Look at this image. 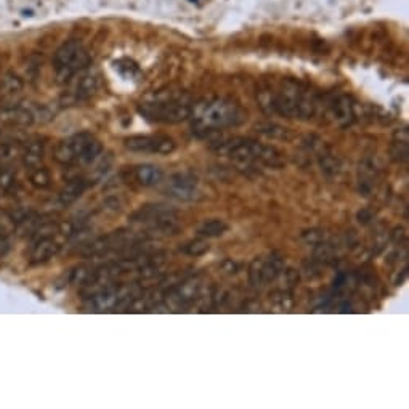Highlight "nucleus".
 Listing matches in <instances>:
<instances>
[{"instance_id":"nucleus-29","label":"nucleus","mask_w":409,"mask_h":409,"mask_svg":"<svg viewBox=\"0 0 409 409\" xmlns=\"http://www.w3.org/2000/svg\"><path fill=\"white\" fill-rule=\"evenodd\" d=\"M0 171H2V168H0Z\"/></svg>"},{"instance_id":"nucleus-5","label":"nucleus","mask_w":409,"mask_h":409,"mask_svg":"<svg viewBox=\"0 0 409 409\" xmlns=\"http://www.w3.org/2000/svg\"><path fill=\"white\" fill-rule=\"evenodd\" d=\"M103 146L94 135L78 134L59 141L55 148V161L62 166H87L101 155Z\"/></svg>"},{"instance_id":"nucleus-26","label":"nucleus","mask_w":409,"mask_h":409,"mask_svg":"<svg viewBox=\"0 0 409 409\" xmlns=\"http://www.w3.org/2000/svg\"><path fill=\"white\" fill-rule=\"evenodd\" d=\"M23 89V82H21L16 76H7L3 79V90L8 92V94H16Z\"/></svg>"},{"instance_id":"nucleus-23","label":"nucleus","mask_w":409,"mask_h":409,"mask_svg":"<svg viewBox=\"0 0 409 409\" xmlns=\"http://www.w3.org/2000/svg\"><path fill=\"white\" fill-rule=\"evenodd\" d=\"M20 152V146L15 143V141H7V143L0 145V162L7 164L13 161L16 155Z\"/></svg>"},{"instance_id":"nucleus-25","label":"nucleus","mask_w":409,"mask_h":409,"mask_svg":"<svg viewBox=\"0 0 409 409\" xmlns=\"http://www.w3.org/2000/svg\"><path fill=\"white\" fill-rule=\"evenodd\" d=\"M207 250H209V245L201 239H196V241H191L185 245V252L189 255H203Z\"/></svg>"},{"instance_id":"nucleus-21","label":"nucleus","mask_w":409,"mask_h":409,"mask_svg":"<svg viewBox=\"0 0 409 409\" xmlns=\"http://www.w3.org/2000/svg\"><path fill=\"white\" fill-rule=\"evenodd\" d=\"M37 217L34 212H31L29 215L23 218L20 223H16V233L18 236H32V233L37 230V227L41 225V222L37 220Z\"/></svg>"},{"instance_id":"nucleus-11","label":"nucleus","mask_w":409,"mask_h":409,"mask_svg":"<svg viewBox=\"0 0 409 409\" xmlns=\"http://www.w3.org/2000/svg\"><path fill=\"white\" fill-rule=\"evenodd\" d=\"M166 193L178 201H193L199 193L198 177L191 172L175 173L168 178L166 185Z\"/></svg>"},{"instance_id":"nucleus-24","label":"nucleus","mask_w":409,"mask_h":409,"mask_svg":"<svg viewBox=\"0 0 409 409\" xmlns=\"http://www.w3.org/2000/svg\"><path fill=\"white\" fill-rule=\"evenodd\" d=\"M15 185V172L12 168H2L0 171V196L8 193Z\"/></svg>"},{"instance_id":"nucleus-2","label":"nucleus","mask_w":409,"mask_h":409,"mask_svg":"<svg viewBox=\"0 0 409 409\" xmlns=\"http://www.w3.org/2000/svg\"><path fill=\"white\" fill-rule=\"evenodd\" d=\"M193 100L182 90H161L146 96L138 111L145 119L157 124H178L189 119Z\"/></svg>"},{"instance_id":"nucleus-15","label":"nucleus","mask_w":409,"mask_h":409,"mask_svg":"<svg viewBox=\"0 0 409 409\" xmlns=\"http://www.w3.org/2000/svg\"><path fill=\"white\" fill-rule=\"evenodd\" d=\"M34 121L36 114L32 113L31 108L23 105L10 106L0 111V124L5 127H29Z\"/></svg>"},{"instance_id":"nucleus-6","label":"nucleus","mask_w":409,"mask_h":409,"mask_svg":"<svg viewBox=\"0 0 409 409\" xmlns=\"http://www.w3.org/2000/svg\"><path fill=\"white\" fill-rule=\"evenodd\" d=\"M89 66L90 53L78 39L66 41L53 55V68L59 82H69L76 74Z\"/></svg>"},{"instance_id":"nucleus-7","label":"nucleus","mask_w":409,"mask_h":409,"mask_svg":"<svg viewBox=\"0 0 409 409\" xmlns=\"http://www.w3.org/2000/svg\"><path fill=\"white\" fill-rule=\"evenodd\" d=\"M134 220L148 227L152 231L161 233L175 231L178 225L175 212L167 209L166 206H145L143 209L135 212Z\"/></svg>"},{"instance_id":"nucleus-16","label":"nucleus","mask_w":409,"mask_h":409,"mask_svg":"<svg viewBox=\"0 0 409 409\" xmlns=\"http://www.w3.org/2000/svg\"><path fill=\"white\" fill-rule=\"evenodd\" d=\"M59 247H62V245L55 241L53 236L36 239V243L31 249V255H29L31 264L37 265V264H43V261L53 259L55 255L59 252Z\"/></svg>"},{"instance_id":"nucleus-8","label":"nucleus","mask_w":409,"mask_h":409,"mask_svg":"<svg viewBox=\"0 0 409 409\" xmlns=\"http://www.w3.org/2000/svg\"><path fill=\"white\" fill-rule=\"evenodd\" d=\"M124 146L129 151L143 155H171L177 145L167 135H134L124 140Z\"/></svg>"},{"instance_id":"nucleus-10","label":"nucleus","mask_w":409,"mask_h":409,"mask_svg":"<svg viewBox=\"0 0 409 409\" xmlns=\"http://www.w3.org/2000/svg\"><path fill=\"white\" fill-rule=\"evenodd\" d=\"M138 243L132 231H114L106 236H101L90 243L85 249V255H105L109 252H117V250H125Z\"/></svg>"},{"instance_id":"nucleus-27","label":"nucleus","mask_w":409,"mask_h":409,"mask_svg":"<svg viewBox=\"0 0 409 409\" xmlns=\"http://www.w3.org/2000/svg\"><path fill=\"white\" fill-rule=\"evenodd\" d=\"M10 250V239H8V234L5 233V230L2 227H0V257L5 255Z\"/></svg>"},{"instance_id":"nucleus-3","label":"nucleus","mask_w":409,"mask_h":409,"mask_svg":"<svg viewBox=\"0 0 409 409\" xmlns=\"http://www.w3.org/2000/svg\"><path fill=\"white\" fill-rule=\"evenodd\" d=\"M321 100L310 87L297 80H282L271 95V109L285 117L312 119L318 111Z\"/></svg>"},{"instance_id":"nucleus-28","label":"nucleus","mask_w":409,"mask_h":409,"mask_svg":"<svg viewBox=\"0 0 409 409\" xmlns=\"http://www.w3.org/2000/svg\"><path fill=\"white\" fill-rule=\"evenodd\" d=\"M29 214H31L29 209H21L20 207V209H15L12 214H10V218H12V222L16 225V223H20L21 220H23V218H26Z\"/></svg>"},{"instance_id":"nucleus-17","label":"nucleus","mask_w":409,"mask_h":409,"mask_svg":"<svg viewBox=\"0 0 409 409\" xmlns=\"http://www.w3.org/2000/svg\"><path fill=\"white\" fill-rule=\"evenodd\" d=\"M164 178V172L159 167L151 166V164H143V166H136L132 168V180L134 183L140 185V187H155L159 185Z\"/></svg>"},{"instance_id":"nucleus-20","label":"nucleus","mask_w":409,"mask_h":409,"mask_svg":"<svg viewBox=\"0 0 409 409\" xmlns=\"http://www.w3.org/2000/svg\"><path fill=\"white\" fill-rule=\"evenodd\" d=\"M228 230V225L223 220H218V218H214V220H207L203 225L199 227L198 233L201 236L204 238H217L222 236L223 233Z\"/></svg>"},{"instance_id":"nucleus-19","label":"nucleus","mask_w":409,"mask_h":409,"mask_svg":"<svg viewBox=\"0 0 409 409\" xmlns=\"http://www.w3.org/2000/svg\"><path fill=\"white\" fill-rule=\"evenodd\" d=\"M21 157H23L24 167H27V168L39 167L42 159H43V143L42 141H39V140L29 141V143L24 146V151H23V155H21Z\"/></svg>"},{"instance_id":"nucleus-9","label":"nucleus","mask_w":409,"mask_h":409,"mask_svg":"<svg viewBox=\"0 0 409 409\" xmlns=\"http://www.w3.org/2000/svg\"><path fill=\"white\" fill-rule=\"evenodd\" d=\"M134 297V286L108 285L92 296V305L95 312H111L121 308L125 302Z\"/></svg>"},{"instance_id":"nucleus-22","label":"nucleus","mask_w":409,"mask_h":409,"mask_svg":"<svg viewBox=\"0 0 409 409\" xmlns=\"http://www.w3.org/2000/svg\"><path fill=\"white\" fill-rule=\"evenodd\" d=\"M29 180H31V183L34 185L36 188L43 189V188L50 187L52 177H50V172H48L47 168H43V167L39 166V167H36L34 171H32Z\"/></svg>"},{"instance_id":"nucleus-13","label":"nucleus","mask_w":409,"mask_h":409,"mask_svg":"<svg viewBox=\"0 0 409 409\" xmlns=\"http://www.w3.org/2000/svg\"><path fill=\"white\" fill-rule=\"evenodd\" d=\"M73 79H76V82L71 94H73L74 100H87V98L95 95L98 87H100V76L89 68L82 69Z\"/></svg>"},{"instance_id":"nucleus-12","label":"nucleus","mask_w":409,"mask_h":409,"mask_svg":"<svg viewBox=\"0 0 409 409\" xmlns=\"http://www.w3.org/2000/svg\"><path fill=\"white\" fill-rule=\"evenodd\" d=\"M321 105L324 108L326 117L331 119L332 122L337 125H348L353 122L354 119V108L350 100V96L347 95H332L326 98L324 101H321Z\"/></svg>"},{"instance_id":"nucleus-18","label":"nucleus","mask_w":409,"mask_h":409,"mask_svg":"<svg viewBox=\"0 0 409 409\" xmlns=\"http://www.w3.org/2000/svg\"><path fill=\"white\" fill-rule=\"evenodd\" d=\"M85 189H87L85 180L80 177H76L73 180H69V182L64 185V188L59 191V201H62L63 204L74 203L76 199H79L80 196L84 194Z\"/></svg>"},{"instance_id":"nucleus-14","label":"nucleus","mask_w":409,"mask_h":409,"mask_svg":"<svg viewBox=\"0 0 409 409\" xmlns=\"http://www.w3.org/2000/svg\"><path fill=\"white\" fill-rule=\"evenodd\" d=\"M281 270H282L281 259L273 257L266 261L255 260L254 264L250 265V273H249L250 282L255 286L266 285V282L275 280V278L281 273Z\"/></svg>"},{"instance_id":"nucleus-1","label":"nucleus","mask_w":409,"mask_h":409,"mask_svg":"<svg viewBox=\"0 0 409 409\" xmlns=\"http://www.w3.org/2000/svg\"><path fill=\"white\" fill-rule=\"evenodd\" d=\"M245 116L247 114L236 101L215 96L193 103L189 117L193 119V127L198 132L210 134L238 127L247 119Z\"/></svg>"},{"instance_id":"nucleus-4","label":"nucleus","mask_w":409,"mask_h":409,"mask_svg":"<svg viewBox=\"0 0 409 409\" xmlns=\"http://www.w3.org/2000/svg\"><path fill=\"white\" fill-rule=\"evenodd\" d=\"M214 150L217 155L225 156L243 166H259L260 164L266 167H281L285 164L282 155L276 148L249 138H239V136L218 141Z\"/></svg>"}]
</instances>
